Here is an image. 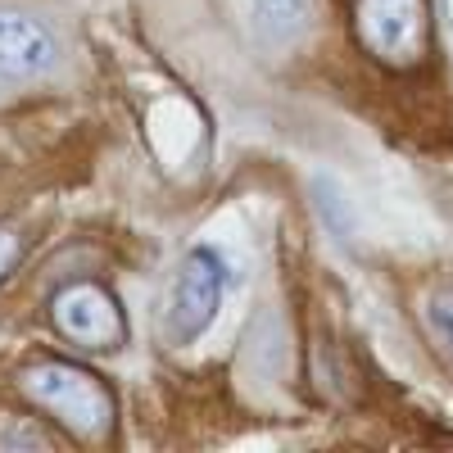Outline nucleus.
<instances>
[{"mask_svg": "<svg viewBox=\"0 0 453 453\" xmlns=\"http://www.w3.org/2000/svg\"><path fill=\"white\" fill-rule=\"evenodd\" d=\"M14 254H19V236H14V232H5V226H0V273H5L10 263H14Z\"/></svg>", "mask_w": 453, "mask_h": 453, "instance_id": "1a4fd4ad", "label": "nucleus"}, {"mask_svg": "<svg viewBox=\"0 0 453 453\" xmlns=\"http://www.w3.org/2000/svg\"><path fill=\"white\" fill-rule=\"evenodd\" d=\"M50 318L59 326L64 340H73L78 349H91V354H113L127 345V318L119 309L104 286L96 281H73L55 295L50 304Z\"/></svg>", "mask_w": 453, "mask_h": 453, "instance_id": "7ed1b4c3", "label": "nucleus"}, {"mask_svg": "<svg viewBox=\"0 0 453 453\" xmlns=\"http://www.w3.org/2000/svg\"><path fill=\"white\" fill-rule=\"evenodd\" d=\"M226 286H232V268H226V258L213 245L186 250L173 277L168 313H164V335L173 345H196L200 335H209V326L222 313Z\"/></svg>", "mask_w": 453, "mask_h": 453, "instance_id": "f03ea898", "label": "nucleus"}, {"mask_svg": "<svg viewBox=\"0 0 453 453\" xmlns=\"http://www.w3.org/2000/svg\"><path fill=\"white\" fill-rule=\"evenodd\" d=\"M426 322L435 331V340L453 354V290H435L431 304H426Z\"/></svg>", "mask_w": 453, "mask_h": 453, "instance_id": "6e6552de", "label": "nucleus"}, {"mask_svg": "<svg viewBox=\"0 0 453 453\" xmlns=\"http://www.w3.org/2000/svg\"><path fill=\"white\" fill-rule=\"evenodd\" d=\"M444 5H449V23H453V0H444Z\"/></svg>", "mask_w": 453, "mask_h": 453, "instance_id": "9d476101", "label": "nucleus"}, {"mask_svg": "<svg viewBox=\"0 0 453 453\" xmlns=\"http://www.w3.org/2000/svg\"><path fill=\"white\" fill-rule=\"evenodd\" d=\"M250 36L263 50H286L313 23V0H245Z\"/></svg>", "mask_w": 453, "mask_h": 453, "instance_id": "423d86ee", "label": "nucleus"}, {"mask_svg": "<svg viewBox=\"0 0 453 453\" xmlns=\"http://www.w3.org/2000/svg\"><path fill=\"white\" fill-rule=\"evenodd\" d=\"M23 390L42 403L46 412H55V422H64L73 435L82 440H100L113 426V395L96 372L78 367V363H36L23 372Z\"/></svg>", "mask_w": 453, "mask_h": 453, "instance_id": "f257e3e1", "label": "nucleus"}, {"mask_svg": "<svg viewBox=\"0 0 453 453\" xmlns=\"http://www.w3.org/2000/svg\"><path fill=\"white\" fill-rule=\"evenodd\" d=\"M358 42L386 64H418L426 55V0H358Z\"/></svg>", "mask_w": 453, "mask_h": 453, "instance_id": "20e7f679", "label": "nucleus"}, {"mask_svg": "<svg viewBox=\"0 0 453 453\" xmlns=\"http://www.w3.org/2000/svg\"><path fill=\"white\" fill-rule=\"evenodd\" d=\"M59 64V36L23 10L0 5V87L36 82Z\"/></svg>", "mask_w": 453, "mask_h": 453, "instance_id": "39448f33", "label": "nucleus"}, {"mask_svg": "<svg viewBox=\"0 0 453 453\" xmlns=\"http://www.w3.org/2000/svg\"><path fill=\"white\" fill-rule=\"evenodd\" d=\"M313 196H318V213L331 222V232H335L340 241H349V232H354V218H349L345 196H340L326 177H318V181H313Z\"/></svg>", "mask_w": 453, "mask_h": 453, "instance_id": "0eeeda50", "label": "nucleus"}]
</instances>
